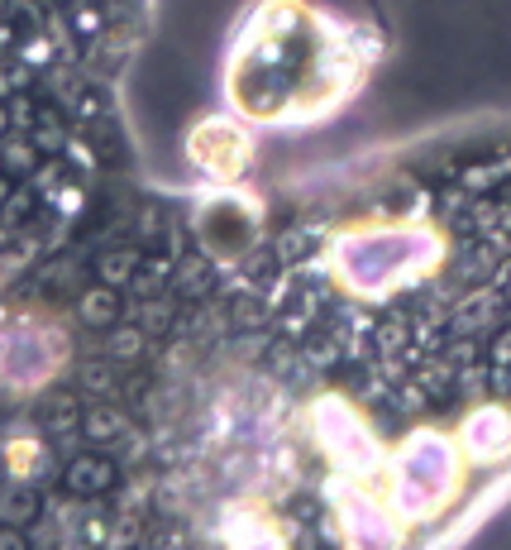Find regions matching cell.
<instances>
[{
    "mask_svg": "<svg viewBox=\"0 0 511 550\" xmlns=\"http://www.w3.org/2000/svg\"><path fill=\"white\" fill-rule=\"evenodd\" d=\"M63 484L72 488V493H106L110 484H120V474H115V464H110L106 455H82V460L67 464Z\"/></svg>",
    "mask_w": 511,
    "mask_h": 550,
    "instance_id": "1",
    "label": "cell"
},
{
    "mask_svg": "<svg viewBox=\"0 0 511 550\" xmlns=\"http://www.w3.org/2000/svg\"><path fill=\"white\" fill-rule=\"evenodd\" d=\"M82 321L86 326H96V330L115 326V321H120V292H115L110 283L82 292Z\"/></svg>",
    "mask_w": 511,
    "mask_h": 550,
    "instance_id": "2",
    "label": "cell"
},
{
    "mask_svg": "<svg viewBox=\"0 0 511 550\" xmlns=\"http://www.w3.org/2000/svg\"><path fill=\"white\" fill-rule=\"evenodd\" d=\"M139 259H144V254H139L134 244H125V249H106V254L96 259V273H101V283H110V287H129Z\"/></svg>",
    "mask_w": 511,
    "mask_h": 550,
    "instance_id": "3",
    "label": "cell"
},
{
    "mask_svg": "<svg viewBox=\"0 0 511 550\" xmlns=\"http://www.w3.org/2000/svg\"><path fill=\"white\" fill-rule=\"evenodd\" d=\"M34 517H39V493L34 488H10L0 498V522L5 527H29Z\"/></svg>",
    "mask_w": 511,
    "mask_h": 550,
    "instance_id": "4",
    "label": "cell"
},
{
    "mask_svg": "<svg viewBox=\"0 0 511 550\" xmlns=\"http://www.w3.org/2000/svg\"><path fill=\"white\" fill-rule=\"evenodd\" d=\"M82 431H86V440L101 445V440L125 431V412L120 407H82Z\"/></svg>",
    "mask_w": 511,
    "mask_h": 550,
    "instance_id": "5",
    "label": "cell"
},
{
    "mask_svg": "<svg viewBox=\"0 0 511 550\" xmlns=\"http://www.w3.org/2000/svg\"><path fill=\"white\" fill-rule=\"evenodd\" d=\"M43 426H48L53 436L77 431V426H82V407H77V397H53V402L43 407Z\"/></svg>",
    "mask_w": 511,
    "mask_h": 550,
    "instance_id": "6",
    "label": "cell"
},
{
    "mask_svg": "<svg viewBox=\"0 0 511 550\" xmlns=\"http://www.w3.org/2000/svg\"><path fill=\"white\" fill-rule=\"evenodd\" d=\"M106 350L110 359H139L144 354V326H106Z\"/></svg>",
    "mask_w": 511,
    "mask_h": 550,
    "instance_id": "7",
    "label": "cell"
},
{
    "mask_svg": "<svg viewBox=\"0 0 511 550\" xmlns=\"http://www.w3.org/2000/svg\"><path fill=\"white\" fill-rule=\"evenodd\" d=\"M82 393H91V397H106V393H115L120 388V369L115 364H106V359H91V364H82Z\"/></svg>",
    "mask_w": 511,
    "mask_h": 550,
    "instance_id": "8",
    "label": "cell"
},
{
    "mask_svg": "<svg viewBox=\"0 0 511 550\" xmlns=\"http://www.w3.org/2000/svg\"><path fill=\"white\" fill-rule=\"evenodd\" d=\"M168 302H153V297H144V307H139V326L153 330V326H168Z\"/></svg>",
    "mask_w": 511,
    "mask_h": 550,
    "instance_id": "9",
    "label": "cell"
},
{
    "mask_svg": "<svg viewBox=\"0 0 511 550\" xmlns=\"http://www.w3.org/2000/svg\"><path fill=\"white\" fill-rule=\"evenodd\" d=\"M10 20H15V29H20V34H29V29H34V5L10 0Z\"/></svg>",
    "mask_w": 511,
    "mask_h": 550,
    "instance_id": "10",
    "label": "cell"
},
{
    "mask_svg": "<svg viewBox=\"0 0 511 550\" xmlns=\"http://www.w3.org/2000/svg\"><path fill=\"white\" fill-rule=\"evenodd\" d=\"M10 163H15V168H24V163H29V149H24V144H15V149H10Z\"/></svg>",
    "mask_w": 511,
    "mask_h": 550,
    "instance_id": "11",
    "label": "cell"
}]
</instances>
